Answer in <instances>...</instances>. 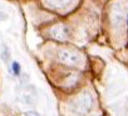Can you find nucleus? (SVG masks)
Instances as JSON below:
<instances>
[{
    "label": "nucleus",
    "mask_w": 128,
    "mask_h": 116,
    "mask_svg": "<svg viewBox=\"0 0 128 116\" xmlns=\"http://www.w3.org/2000/svg\"><path fill=\"white\" fill-rule=\"evenodd\" d=\"M72 110L78 115H87L94 106V99L90 92H82L72 101Z\"/></svg>",
    "instance_id": "1"
},
{
    "label": "nucleus",
    "mask_w": 128,
    "mask_h": 116,
    "mask_svg": "<svg viewBox=\"0 0 128 116\" xmlns=\"http://www.w3.org/2000/svg\"><path fill=\"white\" fill-rule=\"evenodd\" d=\"M56 56L60 63H63L64 65H68V66H79L83 61L80 54H78L74 50H68V49L59 50Z\"/></svg>",
    "instance_id": "2"
},
{
    "label": "nucleus",
    "mask_w": 128,
    "mask_h": 116,
    "mask_svg": "<svg viewBox=\"0 0 128 116\" xmlns=\"http://www.w3.org/2000/svg\"><path fill=\"white\" fill-rule=\"evenodd\" d=\"M52 34H53V36L55 39L64 40V39H67V36H68V29L64 25H58V26H55L52 30Z\"/></svg>",
    "instance_id": "3"
},
{
    "label": "nucleus",
    "mask_w": 128,
    "mask_h": 116,
    "mask_svg": "<svg viewBox=\"0 0 128 116\" xmlns=\"http://www.w3.org/2000/svg\"><path fill=\"white\" fill-rule=\"evenodd\" d=\"M48 3L53 8H64L70 3V0H48Z\"/></svg>",
    "instance_id": "4"
},
{
    "label": "nucleus",
    "mask_w": 128,
    "mask_h": 116,
    "mask_svg": "<svg viewBox=\"0 0 128 116\" xmlns=\"http://www.w3.org/2000/svg\"><path fill=\"white\" fill-rule=\"evenodd\" d=\"M12 69H13L14 75H20V65H19L18 61H14V63L12 64Z\"/></svg>",
    "instance_id": "5"
},
{
    "label": "nucleus",
    "mask_w": 128,
    "mask_h": 116,
    "mask_svg": "<svg viewBox=\"0 0 128 116\" xmlns=\"http://www.w3.org/2000/svg\"><path fill=\"white\" fill-rule=\"evenodd\" d=\"M26 116H39V114L35 112V111H28L26 112Z\"/></svg>",
    "instance_id": "6"
}]
</instances>
